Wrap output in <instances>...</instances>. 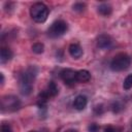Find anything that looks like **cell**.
Listing matches in <instances>:
<instances>
[{"mask_svg":"<svg viewBox=\"0 0 132 132\" xmlns=\"http://www.w3.org/2000/svg\"><path fill=\"white\" fill-rule=\"evenodd\" d=\"M48 12V7L42 2H36L30 8V15L36 23H44L47 20Z\"/></svg>","mask_w":132,"mask_h":132,"instance_id":"cell-1","label":"cell"},{"mask_svg":"<svg viewBox=\"0 0 132 132\" xmlns=\"http://www.w3.org/2000/svg\"><path fill=\"white\" fill-rule=\"evenodd\" d=\"M130 65H131V57L128 56L127 54L121 53L113 57V59L109 64V67L112 71L120 72L127 70L130 67Z\"/></svg>","mask_w":132,"mask_h":132,"instance_id":"cell-2","label":"cell"},{"mask_svg":"<svg viewBox=\"0 0 132 132\" xmlns=\"http://www.w3.org/2000/svg\"><path fill=\"white\" fill-rule=\"evenodd\" d=\"M21 107V100L13 95H6L1 99V111L12 112Z\"/></svg>","mask_w":132,"mask_h":132,"instance_id":"cell-3","label":"cell"},{"mask_svg":"<svg viewBox=\"0 0 132 132\" xmlns=\"http://www.w3.org/2000/svg\"><path fill=\"white\" fill-rule=\"evenodd\" d=\"M68 30V25L63 20H57L55 21L47 30V35L52 38H58L62 35H64Z\"/></svg>","mask_w":132,"mask_h":132,"instance_id":"cell-4","label":"cell"},{"mask_svg":"<svg viewBox=\"0 0 132 132\" xmlns=\"http://www.w3.org/2000/svg\"><path fill=\"white\" fill-rule=\"evenodd\" d=\"M38 73V68L36 66H29L22 74L19 76V82H26V84H32L35 80Z\"/></svg>","mask_w":132,"mask_h":132,"instance_id":"cell-5","label":"cell"},{"mask_svg":"<svg viewBox=\"0 0 132 132\" xmlns=\"http://www.w3.org/2000/svg\"><path fill=\"white\" fill-rule=\"evenodd\" d=\"M76 73H77V71H74L73 69H70V68H66L60 72V77L66 85L72 86L77 81Z\"/></svg>","mask_w":132,"mask_h":132,"instance_id":"cell-6","label":"cell"},{"mask_svg":"<svg viewBox=\"0 0 132 132\" xmlns=\"http://www.w3.org/2000/svg\"><path fill=\"white\" fill-rule=\"evenodd\" d=\"M112 43H113V40L112 38L108 35V34H100L98 37H97V40H96V44L99 48L101 50H107V48H110L112 46Z\"/></svg>","mask_w":132,"mask_h":132,"instance_id":"cell-7","label":"cell"},{"mask_svg":"<svg viewBox=\"0 0 132 132\" xmlns=\"http://www.w3.org/2000/svg\"><path fill=\"white\" fill-rule=\"evenodd\" d=\"M88 104V99L85 95H78L74 98L73 101V107L76 110H84Z\"/></svg>","mask_w":132,"mask_h":132,"instance_id":"cell-8","label":"cell"},{"mask_svg":"<svg viewBox=\"0 0 132 132\" xmlns=\"http://www.w3.org/2000/svg\"><path fill=\"white\" fill-rule=\"evenodd\" d=\"M68 52L73 59H79L82 56V48L78 43H71L68 47Z\"/></svg>","mask_w":132,"mask_h":132,"instance_id":"cell-9","label":"cell"},{"mask_svg":"<svg viewBox=\"0 0 132 132\" xmlns=\"http://www.w3.org/2000/svg\"><path fill=\"white\" fill-rule=\"evenodd\" d=\"M13 56V53L10 48L8 47H1V51H0V62L2 64L8 62L9 60H11Z\"/></svg>","mask_w":132,"mask_h":132,"instance_id":"cell-10","label":"cell"},{"mask_svg":"<svg viewBox=\"0 0 132 132\" xmlns=\"http://www.w3.org/2000/svg\"><path fill=\"white\" fill-rule=\"evenodd\" d=\"M76 79L79 82H87L91 79V73L86 69L78 70L76 73Z\"/></svg>","mask_w":132,"mask_h":132,"instance_id":"cell-11","label":"cell"},{"mask_svg":"<svg viewBox=\"0 0 132 132\" xmlns=\"http://www.w3.org/2000/svg\"><path fill=\"white\" fill-rule=\"evenodd\" d=\"M98 12H99V14H101L103 16H108L112 12V7L108 3H101L98 6Z\"/></svg>","mask_w":132,"mask_h":132,"instance_id":"cell-12","label":"cell"},{"mask_svg":"<svg viewBox=\"0 0 132 132\" xmlns=\"http://www.w3.org/2000/svg\"><path fill=\"white\" fill-rule=\"evenodd\" d=\"M44 91L47 93V95H48L50 97H55V96L58 95V93H59V88H58V86L56 85L55 81L51 80Z\"/></svg>","mask_w":132,"mask_h":132,"instance_id":"cell-13","label":"cell"},{"mask_svg":"<svg viewBox=\"0 0 132 132\" xmlns=\"http://www.w3.org/2000/svg\"><path fill=\"white\" fill-rule=\"evenodd\" d=\"M19 89L22 95L28 96L32 93L33 90V85L32 84H26V82H19Z\"/></svg>","mask_w":132,"mask_h":132,"instance_id":"cell-14","label":"cell"},{"mask_svg":"<svg viewBox=\"0 0 132 132\" xmlns=\"http://www.w3.org/2000/svg\"><path fill=\"white\" fill-rule=\"evenodd\" d=\"M32 51H33V53H35V54H42L43 51H44V45H43V43H41V42H35V43L32 45Z\"/></svg>","mask_w":132,"mask_h":132,"instance_id":"cell-15","label":"cell"},{"mask_svg":"<svg viewBox=\"0 0 132 132\" xmlns=\"http://www.w3.org/2000/svg\"><path fill=\"white\" fill-rule=\"evenodd\" d=\"M123 88L125 90H129L132 88V74H129L126 76V78L124 79V82H123Z\"/></svg>","mask_w":132,"mask_h":132,"instance_id":"cell-16","label":"cell"},{"mask_svg":"<svg viewBox=\"0 0 132 132\" xmlns=\"http://www.w3.org/2000/svg\"><path fill=\"white\" fill-rule=\"evenodd\" d=\"M110 108H111V110H112L114 113H118V112H120V111L123 109V105H122L119 101H114V102H112Z\"/></svg>","mask_w":132,"mask_h":132,"instance_id":"cell-17","label":"cell"},{"mask_svg":"<svg viewBox=\"0 0 132 132\" xmlns=\"http://www.w3.org/2000/svg\"><path fill=\"white\" fill-rule=\"evenodd\" d=\"M86 8V4L82 3V2H76L75 4H73V9L75 11H82L84 9Z\"/></svg>","mask_w":132,"mask_h":132,"instance_id":"cell-18","label":"cell"},{"mask_svg":"<svg viewBox=\"0 0 132 132\" xmlns=\"http://www.w3.org/2000/svg\"><path fill=\"white\" fill-rule=\"evenodd\" d=\"M99 130H100V127L96 123H93V124L89 125V127H88L89 132H99Z\"/></svg>","mask_w":132,"mask_h":132,"instance_id":"cell-19","label":"cell"},{"mask_svg":"<svg viewBox=\"0 0 132 132\" xmlns=\"http://www.w3.org/2000/svg\"><path fill=\"white\" fill-rule=\"evenodd\" d=\"M1 132H12L11 126L7 123H3L1 125Z\"/></svg>","mask_w":132,"mask_h":132,"instance_id":"cell-20","label":"cell"},{"mask_svg":"<svg viewBox=\"0 0 132 132\" xmlns=\"http://www.w3.org/2000/svg\"><path fill=\"white\" fill-rule=\"evenodd\" d=\"M103 111H104V109H103V105H96L95 107H94V112H95V114H97V116H100V114H102L103 113Z\"/></svg>","mask_w":132,"mask_h":132,"instance_id":"cell-21","label":"cell"},{"mask_svg":"<svg viewBox=\"0 0 132 132\" xmlns=\"http://www.w3.org/2000/svg\"><path fill=\"white\" fill-rule=\"evenodd\" d=\"M103 132H117V131H116V129L112 128V127H106V128L103 130Z\"/></svg>","mask_w":132,"mask_h":132,"instance_id":"cell-22","label":"cell"},{"mask_svg":"<svg viewBox=\"0 0 132 132\" xmlns=\"http://www.w3.org/2000/svg\"><path fill=\"white\" fill-rule=\"evenodd\" d=\"M0 76H1V85H3L4 84V75H3V73H0Z\"/></svg>","mask_w":132,"mask_h":132,"instance_id":"cell-23","label":"cell"},{"mask_svg":"<svg viewBox=\"0 0 132 132\" xmlns=\"http://www.w3.org/2000/svg\"><path fill=\"white\" fill-rule=\"evenodd\" d=\"M65 132H77L76 130H74V129H69V130H66Z\"/></svg>","mask_w":132,"mask_h":132,"instance_id":"cell-24","label":"cell"},{"mask_svg":"<svg viewBox=\"0 0 132 132\" xmlns=\"http://www.w3.org/2000/svg\"><path fill=\"white\" fill-rule=\"evenodd\" d=\"M39 132H48V130H47V129H42V130L39 131Z\"/></svg>","mask_w":132,"mask_h":132,"instance_id":"cell-25","label":"cell"},{"mask_svg":"<svg viewBox=\"0 0 132 132\" xmlns=\"http://www.w3.org/2000/svg\"><path fill=\"white\" fill-rule=\"evenodd\" d=\"M29 132H39V131H36V130H31V131H29Z\"/></svg>","mask_w":132,"mask_h":132,"instance_id":"cell-26","label":"cell"},{"mask_svg":"<svg viewBox=\"0 0 132 132\" xmlns=\"http://www.w3.org/2000/svg\"><path fill=\"white\" fill-rule=\"evenodd\" d=\"M130 132H132V124H131V126H130Z\"/></svg>","mask_w":132,"mask_h":132,"instance_id":"cell-27","label":"cell"}]
</instances>
